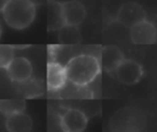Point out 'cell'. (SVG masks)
Instances as JSON below:
<instances>
[{
    "label": "cell",
    "mask_w": 157,
    "mask_h": 132,
    "mask_svg": "<svg viewBox=\"0 0 157 132\" xmlns=\"http://www.w3.org/2000/svg\"><path fill=\"white\" fill-rule=\"evenodd\" d=\"M67 81L82 87L92 83L101 71L99 60L93 55L82 54L71 58L65 66Z\"/></svg>",
    "instance_id": "cell-1"
},
{
    "label": "cell",
    "mask_w": 157,
    "mask_h": 132,
    "mask_svg": "<svg viewBox=\"0 0 157 132\" xmlns=\"http://www.w3.org/2000/svg\"><path fill=\"white\" fill-rule=\"evenodd\" d=\"M1 13L8 26L24 30L33 24L37 12L33 0H8Z\"/></svg>",
    "instance_id": "cell-2"
},
{
    "label": "cell",
    "mask_w": 157,
    "mask_h": 132,
    "mask_svg": "<svg viewBox=\"0 0 157 132\" xmlns=\"http://www.w3.org/2000/svg\"><path fill=\"white\" fill-rule=\"evenodd\" d=\"M145 125V115L133 106H125L117 110L109 120L111 132H142Z\"/></svg>",
    "instance_id": "cell-3"
},
{
    "label": "cell",
    "mask_w": 157,
    "mask_h": 132,
    "mask_svg": "<svg viewBox=\"0 0 157 132\" xmlns=\"http://www.w3.org/2000/svg\"><path fill=\"white\" fill-rule=\"evenodd\" d=\"M116 20L123 26L130 28L133 25L146 20V14L142 6H140L137 2L130 1V2L124 3L118 9Z\"/></svg>",
    "instance_id": "cell-4"
},
{
    "label": "cell",
    "mask_w": 157,
    "mask_h": 132,
    "mask_svg": "<svg viewBox=\"0 0 157 132\" xmlns=\"http://www.w3.org/2000/svg\"><path fill=\"white\" fill-rule=\"evenodd\" d=\"M63 132H83L87 126V117L82 111L68 108L59 119Z\"/></svg>",
    "instance_id": "cell-5"
},
{
    "label": "cell",
    "mask_w": 157,
    "mask_h": 132,
    "mask_svg": "<svg viewBox=\"0 0 157 132\" xmlns=\"http://www.w3.org/2000/svg\"><path fill=\"white\" fill-rule=\"evenodd\" d=\"M130 39L135 44L151 45L157 41L156 27L153 23L144 20L130 27Z\"/></svg>",
    "instance_id": "cell-6"
},
{
    "label": "cell",
    "mask_w": 157,
    "mask_h": 132,
    "mask_svg": "<svg viewBox=\"0 0 157 132\" xmlns=\"http://www.w3.org/2000/svg\"><path fill=\"white\" fill-rule=\"evenodd\" d=\"M115 72L118 81L126 85L137 84L143 75V69L140 63L132 59H124Z\"/></svg>",
    "instance_id": "cell-7"
},
{
    "label": "cell",
    "mask_w": 157,
    "mask_h": 132,
    "mask_svg": "<svg viewBox=\"0 0 157 132\" xmlns=\"http://www.w3.org/2000/svg\"><path fill=\"white\" fill-rule=\"evenodd\" d=\"M6 70L10 80L15 83L27 82L33 75V65L25 57H14Z\"/></svg>",
    "instance_id": "cell-8"
},
{
    "label": "cell",
    "mask_w": 157,
    "mask_h": 132,
    "mask_svg": "<svg viewBox=\"0 0 157 132\" xmlns=\"http://www.w3.org/2000/svg\"><path fill=\"white\" fill-rule=\"evenodd\" d=\"M63 15L65 25L78 26L82 24L86 16V10L84 5L78 0H68L61 3Z\"/></svg>",
    "instance_id": "cell-9"
},
{
    "label": "cell",
    "mask_w": 157,
    "mask_h": 132,
    "mask_svg": "<svg viewBox=\"0 0 157 132\" xmlns=\"http://www.w3.org/2000/svg\"><path fill=\"white\" fill-rule=\"evenodd\" d=\"M125 57L123 52L115 45L103 46L101 51L100 66L107 72H115L117 67L124 61Z\"/></svg>",
    "instance_id": "cell-10"
},
{
    "label": "cell",
    "mask_w": 157,
    "mask_h": 132,
    "mask_svg": "<svg viewBox=\"0 0 157 132\" xmlns=\"http://www.w3.org/2000/svg\"><path fill=\"white\" fill-rule=\"evenodd\" d=\"M67 82L65 67L56 61H50L48 63L46 72V85L48 90L56 91L61 89Z\"/></svg>",
    "instance_id": "cell-11"
},
{
    "label": "cell",
    "mask_w": 157,
    "mask_h": 132,
    "mask_svg": "<svg viewBox=\"0 0 157 132\" xmlns=\"http://www.w3.org/2000/svg\"><path fill=\"white\" fill-rule=\"evenodd\" d=\"M6 128L8 132H31L33 120L30 116L24 112L14 113L7 116Z\"/></svg>",
    "instance_id": "cell-12"
},
{
    "label": "cell",
    "mask_w": 157,
    "mask_h": 132,
    "mask_svg": "<svg viewBox=\"0 0 157 132\" xmlns=\"http://www.w3.org/2000/svg\"><path fill=\"white\" fill-rule=\"evenodd\" d=\"M65 25L61 2L48 0V31L58 30Z\"/></svg>",
    "instance_id": "cell-13"
},
{
    "label": "cell",
    "mask_w": 157,
    "mask_h": 132,
    "mask_svg": "<svg viewBox=\"0 0 157 132\" xmlns=\"http://www.w3.org/2000/svg\"><path fill=\"white\" fill-rule=\"evenodd\" d=\"M82 40L81 31L78 26L63 25L58 29V41L63 45H75Z\"/></svg>",
    "instance_id": "cell-14"
},
{
    "label": "cell",
    "mask_w": 157,
    "mask_h": 132,
    "mask_svg": "<svg viewBox=\"0 0 157 132\" xmlns=\"http://www.w3.org/2000/svg\"><path fill=\"white\" fill-rule=\"evenodd\" d=\"M26 102L23 99H3L0 100V113L6 116L14 113L24 112Z\"/></svg>",
    "instance_id": "cell-15"
},
{
    "label": "cell",
    "mask_w": 157,
    "mask_h": 132,
    "mask_svg": "<svg viewBox=\"0 0 157 132\" xmlns=\"http://www.w3.org/2000/svg\"><path fill=\"white\" fill-rule=\"evenodd\" d=\"M14 47L11 45L0 44V69H7L15 56Z\"/></svg>",
    "instance_id": "cell-16"
},
{
    "label": "cell",
    "mask_w": 157,
    "mask_h": 132,
    "mask_svg": "<svg viewBox=\"0 0 157 132\" xmlns=\"http://www.w3.org/2000/svg\"><path fill=\"white\" fill-rule=\"evenodd\" d=\"M8 2V0H0V13L2 12L3 8L6 7V5H7Z\"/></svg>",
    "instance_id": "cell-17"
},
{
    "label": "cell",
    "mask_w": 157,
    "mask_h": 132,
    "mask_svg": "<svg viewBox=\"0 0 157 132\" xmlns=\"http://www.w3.org/2000/svg\"><path fill=\"white\" fill-rule=\"evenodd\" d=\"M1 35H2V26L0 24V37H1Z\"/></svg>",
    "instance_id": "cell-18"
}]
</instances>
